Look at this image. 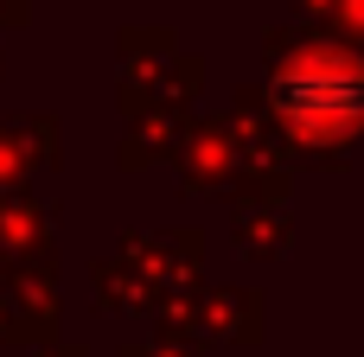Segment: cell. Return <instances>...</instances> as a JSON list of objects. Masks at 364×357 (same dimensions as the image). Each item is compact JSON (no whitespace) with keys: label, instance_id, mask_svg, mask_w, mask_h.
I'll use <instances>...</instances> for the list:
<instances>
[{"label":"cell","instance_id":"cell-1","mask_svg":"<svg viewBox=\"0 0 364 357\" xmlns=\"http://www.w3.org/2000/svg\"><path fill=\"white\" fill-rule=\"evenodd\" d=\"M282 115L314 128V134H333L346 121L364 115V70L346 57H307L282 77Z\"/></svg>","mask_w":364,"mask_h":357}]
</instances>
